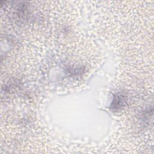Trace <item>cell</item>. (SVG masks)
<instances>
[{"label":"cell","instance_id":"cell-1","mask_svg":"<svg viewBox=\"0 0 154 154\" xmlns=\"http://www.w3.org/2000/svg\"><path fill=\"white\" fill-rule=\"evenodd\" d=\"M123 102L124 100L122 97H120V96H117L112 100L111 106L114 107L115 109H117L118 108H120L121 106L123 105Z\"/></svg>","mask_w":154,"mask_h":154}]
</instances>
